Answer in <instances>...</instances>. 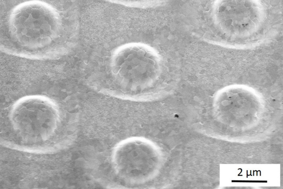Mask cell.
<instances>
[{"label": "cell", "instance_id": "obj_2", "mask_svg": "<svg viewBox=\"0 0 283 189\" xmlns=\"http://www.w3.org/2000/svg\"><path fill=\"white\" fill-rule=\"evenodd\" d=\"M79 113L75 101L52 89L22 94L1 114L0 142L8 148L32 154L64 150L76 139Z\"/></svg>", "mask_w": 283, "mask_h": 189}, {"label": "cell", "instance_id": "obj_1", "mask_svg": "<svg viewBox=\"0 0 283 189\" xmlns=\"http://www.w3.org/2000/svg\"><path fill=\"white\" fill-rule=\"evenodd\" d=\"M0 49L31 60H53L79 44L80 10L76 0L1 1Z\"/></svg>", "mask_w": 283, "mask_h": 189}]
</instances>
